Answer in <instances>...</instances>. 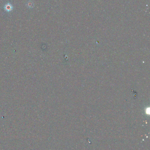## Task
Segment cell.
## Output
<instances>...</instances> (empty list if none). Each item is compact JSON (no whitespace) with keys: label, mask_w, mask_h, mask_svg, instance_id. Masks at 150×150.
I'll list each match as a JSON object with an SVG mask.
<instances>
[{"label":"cell","mask_w":150,"mask_h":150,"mask_svg":"<svg viewBox=\"0 0 150 150\" xmlns=\"http://www.w3.org/2000/svg\"><path fill=\"white\" fill-rule=\"evenodd\" d=\"M4 9L7 12H10L13 10V7L11 4L8 3L5 4L4 7Z\"/></svg>","instance_id":"6da1fadb"}]
</instances>
